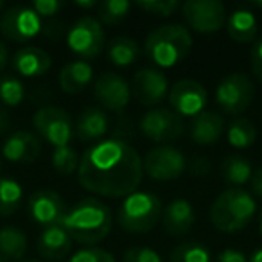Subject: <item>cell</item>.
<instances>
[{
  "mask_svg": "<svg viewBox=\"0 0 262 262\" xmlns=\"http://www.w3.org/2000/svg\"><path fill=\"white\" fill-rule=\"evenodd\" d=\"M144 178L142 157L124 140L110 139L83 153L77 180L84 190L104 198H127Z\"/></svg>",
  "mask_w": 262,
  "mask_h": 262,
  "instance_id": "6da1fadb",
  "label": "cell"
},
{
  "mask_svg": "<svg viewBox=\"0 0 262 262\" xmlns=\"http://www.w3.org/2000/svg\"><path fill=\"white\" fill-rule=\"evenodd\" d=\"M112 223V208L97 198H86L67 210L61 226L72 241L92 246L110 235Z\"/></svg>",
  "mask_w": 262,
  "mask_h": 262,
  "instance_id": "7a4b0ae2",
  "label": "cell"
},
{
  "mask_svg": "<svg viewBox=\"0 0 262 262\" xmlns=\"http://www.w3.org/2000/svg\"><path fill=\"white\" fill-rule=\"evenodd\" d=\"M192 34L180 24H167L151 31L144 41L146 56L162 69H171L182 63L192 49Z\"/></svg>",
  "mask_w": 262,
  "mask_h": 262,
  "instance_id": "3957f363",
  "label": "cell"
},
{
  "mask_svg": "<svg viewBox=\"0 0 262 262\" xmlns=\"http://www.w3.org/2000/svg\"><path fill=\"white\" fill-rule=\"evenodd\" d=\"M257 214V201L248 190L230 187L223 190L210 207V221L223 233H235L246 228Z\"/></svg>",
  "mask_w": 262,
  "mask_h": 262,
  "instance_id": "277c9868",
  "label": "cell"
},
{
  "mask_svg": "<svg viewBox=\"0 0 262 262\" xmlns=\"http://www.w3.org/2000/svg\"><path fill=\"white\" fill-rule=\"evenodd\" d=\"M162 219V201L157 194L137 190L124 198L117 212V223L127 233H147Z\"/></svg>",
  "mask_w": 262,
  "mask_h": 262,
  "instance_id": "5b68a950",
  "label": "cell"
},
{
  "mask_svg": "<svg viewBox=\"0 0 262 262\" xmlns=\"http://www.w3.org/2000/svg\"><path fill=\"white\" fill-rule=\"evenodd\" d=\"M255 84L244 72H232L219 81L215 88V102L228 115H239L246 112L253 102Z\"/></svg>",
  "mask_w": 262,
  "mask_h": 262,
  "instance_id": "8992f818",
  "label": "cell"
},
{
  "mask_svg": "<svg viewBox=\"0 0 262 262\" xmlns=\"http://www.w3.org/2000/svg\"><path fill=\"white\" fill-rule=\"evenodd\" d=\"M67 45L76 56L94 59L104 51V29L94 16L79 18L67 33Z\"/></svg>",
  "mask_w": 262,
  "mask_h": 262,
  "instance_id": "52a82bcc",
  "label": "cell"
},
{
  "mask_svg": "<svg viewBox=\"0 0 262 262\" xmlns=\"http://www.w3.org/2000/svg\"><path fill=\"white\" fill-rule=\"evenodd\" d=\"M34 129L47 140L52 147H65L74 137V124L70 115L58 106L40 108L33 117Z\"/></svg>",
  "mask_w": 262,
  "mask_h": 262,
  "instance_id": "ba28073f",
  "label": "cell"
},
{
  "mask_svg": "<svg viewBox=\"0 0 262 262\" xmlns=\"http://www.w3.org/2000/svg\"><path fill=\"white\" fill-rule=\"evenodd\" d=\"M182 13L190 29L200 34L217 33L226 22V9L219 0H187Z\"/></svg>",
  "mask_w": 262,
  "mask_h": 262,
  "instance_id": "9c48e42d",
  "label": "cell"
},
{
  "mask_svg": "<svg viewBox=\"0 0 262 262\" xmlns=\"http://www.w3.org/2000/svg\"><path fill=\"white\" fill-rule=\"evenodd\" d=\"M139 127L146 139L162 146L182 137L185 129L182 117L169 108H155L144 113Z\"/></svg>",
  "mask_w": 262,
  "mask_h": 262,
  "instance_id": "30bf717a",
  "label": "cell"
},
{
  "mask_svg": "<svg viewBox=\"0 0 262 262\" xmlns=\"http://www.w3.org/2000/svg\"><path fill=\"white\" fill-rule=\"evenodd\" d=\"M142 167L149 178L157 182H171L185 172L187 160L176 147L158 146L142 158Z\"/></svg>",
  "mask_w": 262,
  "mask_h": 262,
  "instance_id": "8fae6325",
  "label": "cell"
},
{
  "mask_svg": "<svg viewBox=\"0 0 262 262\" xmlns=\"http://www.w3.org/2000/svg\"><path fill=\"white\" fill-rule=\"evenodd\" d=\"M41 29H43L41 18L34 13L33 8H27V6L9 8L0 16V33L16 43L31 41L41 33Z\"/></svg>",
  "mask_w": 262,
  "mask_h": 262,
  "instance_id": "7c38bea8",
  "label": "cell"
},
{
  "mask_svg": "<svg viewBox=\"0 0 262 262\" xmlns=\"http://www.w3.org/2000/svg\"><path fill=\"white\" fill-rule=\"evenodd\" d=\"M169 102L180 117H196L205 112L208 101L207 88L194 79H180L169 88Z\"/></svg>",
  "mask_w": 262,
  "mask_h": 262,
  "instance_id": "4fadbf2b",
  "label": "cell"
},
{
  "mask_svg": "<svg viewBox=\"0 0 262 262\" xmlns=\"http://www.w3.org/2000/svg\"><path fill=\"white\" fill-rule=\"evenodd\" d=\"M169 94V81L158 69H140L131 81V95L144 106H158Z\"/></svg>",
  "mask_w": 262,
  "mask_h": 262,
  "instance_id": "5bb4252c",
  "label": "cell"
},
{
  "mask_svg": "<svg viewBox=\"0 0 262 262\" xmlns=\"http://www.w3.org/2000/svg\"><path fill=\"white\" fill-rule=\"evenodd\" d=\"M94 95L102 108L110 112H122L131 101V86L119 74L104 72L95 81Z\"/></svg>",
  "mask_w": 262,
  "mask_h": 262,
  "instance_id": "9a60e30c",
  "label": "cell"
},
{
  "mask_svg": "<svg viewBox=\"0 0 262 262\" xmlns=\"http://www.w3.org/2000/svg\"><path fill=\"white\" fill-rule=\"evenodd\" d=\"M27 208L31 217L43 226L61 225L67 214L65 200L54 190H38L31 194L27 200Z\"/></svg>",
  "mask_w": 262,
  "mask_h": 262,
  "instance_id": "2e32d148",
  "label": "cell"
},
{
  "mask_svg": "<svg viewBox=\"0 0 262 262\" xmlns=\"http://www.w3.org/2000/svg\"><path fill=\"white\" fill-rule=\"evenodd\" d=\"M41 153V142L34 133L26 129L15 131L2 146V157L13 164H33Z\"/></svg>",
  "mask_w": 262,
  "mask_h": 262,
  "instance_id": "e0dca14e",
  "label": "cell"
},
{
  "mask_svg": "<svg viewBox=\"0 0 262 262\" xmlns=\"http://www.w3.org/2000/svg\"><path fill=\"white\" fill-rule=\"evenodd\" d=\"M189 133L198 146H214L225 133V119L221 113L205 110L192 119Z\"/></svg>",
  "mask_w": 262,
  "mask_h": 262,
  "instance_id": "ac0fdd59",
  "label": "cell"
},
{
  "mask_svg": "<svg viewBox=\"0 0 262 262\" xmlns=\"http://www.w3.org/2000/svg\"><path fill=\"white\" fill-rule=\"evenodd\" d=\"M162 221H164V228L169 235L180 237V235H185L194 226V223H196V212H194V207L185 198H176V200H172L164 208Z\"/></svg>",
  "mask_w": 262,
  "mask_h": 262,
  "instance_id": "d6986e66",
  "label": "cell"
},
{
  "mask_svg": "<svg viewBox=\"0 0 262 262\" xmlns=\"http://www.w3.org/2000/svg\"><path fill=\"white\" fill-rule=\"evenodd\" d=\"M72 250V239L61 225L45 226L38 237V253L45 260H63Z\"/></svg>",
  "mask_w": 262,
  "mask_h": 262,
  "instance_id": "ffe728a7",
  "label": "cell"
},
{
  "mask_svg": "<svg viewBox=\"0 0 262 262\" xmlns=\"http://www.w3.org/2000/svg\"><path fill=\"white\" fill-rule=\"evenodd\" d=\"M52 59L43 49L40 47H24L13 56V69L24 77H38L51 70Z\"/></svg>",
  "mask_w": 262,
  "mask_h": 262,
  "instance_id": "44dd1931",
  "label": "cell"
},
{
  "mask_svg": "<svg viewBox=\"0 0 262 262\" xmlns=\"http://www.w3.org/2000/svg\"><path fill=\"white\" fill-rule=\"evenodd\" d=\"M92 79H94V67L84 59L67 63L58 74L59 88L70 95L81 94L83 90H86Z\"/></svg>",
  "mask_w": 262,
  "mask_h": 262,
  "instance_id": "7402d4cb",
  "label": "cell"
},
{
  "mask_svg": "<svg viewBox=\"0 0 262 262\" xmlns=\"http://www.w3.org/2000/svg\"><path fill=\"white\" fill-rule=\"evenodd\" d=\"M108 131V115L101 108H86L77 117L74 133L81 142H94L106 135Z\"/></svg>",
  "mask_w": 262,
  "mask_h": 262,
  "instance_id": "603a6c76",
  "label": "cell"
},
{
  "mask_svg": "<svg viewBox=\"0 0 262 262\" xmlns=\"http://www.w3.org/2000/svg\"><path fill=\"white\" fill-rule=\"evenodd\" d=\"M226 31L237 43H251L258 31L257 18L250 9H235L226 20Z\"/></svg>",
  "mask_w": 262,
  "mask_h": 262,
  "instance_id": "cb8c5ba5",
  "label": "cell"
},
{
  "mask_svg": "<svg viewBox=\"0 0 262 262\" xmlns=\"http://www.w3.org/2000/svg\"><path fill=\"white\" fill-rule=\"evenodd\" d=\"M27 251V235L18 226L0 228V262H20Z\"/></svg>",
  "mask_w": 262,
  "mask_h": 262,
  "instance_id": "d4e9b609",
  "label": "cell"
},
{
  "mask_svg": "<svg viewBox=\"0 0 262 262\" xmlns=\"http://www.w3.org/2000/svg\"><path fill=\"white\" fill-rule=\"evenodd\" d=\"M221 176L226 183L243 189V185L251 182L253 167L244 157L239 155H230L221 162Z\"/></svg>",
  "mask_w": 262,
  "mask_h": 262,
  "instance_id": "484cf974",
  "label": "cell"
},
{
  "mask_svg": "<svg viewBox=\"0 0 262 262\" xmlns=\"http://www.w3.org/2000/svg\"><path fill=\"white\" fill-rule=\"evenodd\" d=\"M106 52H108V59L115 67H129L139 59L140 49L133 38L119 36L110 41Z\"/></svg>",
  "mask_w": 262,
  "mask_h": 262,
  "instance_id": "4316f807",
  "label": "cell"
},
{
  "mask_svg": "<svg viewBox=\"0 0 262 262\" xmlns=\"http://www.w3.org/2000/svg\"><path fill=\"white\" fill-rule=\"evenodd\" d=\"M226 139L228 144L235 149H246L251 147L257 140V127L246 117H239L235 119L226 129Z\"/></svg>",
  "mask_w": 262,
  "mask_h": 262,
  "instance_id": "83f0119b",
  "label": "cell"
},
{
  "mask_svg": "<svg viewBox=\"0 0 262 262\" xmlns=\"http://www.w3.org/2000/svg\"><path fill=\"white\" fill-rule=\"evenodd\" d=\"M24 200V189L16 180L0 178V215L8 217L20 208Z\"/></svg>",
  "mask_w": 262,
  "mask_h": 262,
  "instance_id": "f1b7e54d",
  "label": "cell"
},
{
  "mask_svg": "<svg viewBox=\"0 0 262 262\" xmlns=\"http://www.w3.org/2000/svg\"><path fill=\"white\" fill-rule=\"evenodd\" d=\"M169 262H210V251L201 243H183L172 250Z\"/></svg>",
  "mask_w": 262,
  "mask_h": 262,
  "instance_id": "f546056e",
  "label": "cell"
},
{
  "mask_svg": "<svg viewBox=\"0 0 262 262\" xmlns=\"http://www.w3.org/2000/svg\"><path fill=\"white\" fill-rule=\"evenodd\" d=\"M51 160H52V167H54L59 174L69 176V174L77 172L81 157L76 153V149H72L70 146H65V147H54Z\"/></svg>",
  "mask_w": 262,
  "mask_h": 262,
  "instance_id": "4dcf8cb0",
  "label": "cell"
},
{
  "mask_svg": "<svg viewBox=\"0 0 262 262\" xmlns=\"http://www.w3.org/2000/svg\"><path fill=\"white\" fill-rule=\"evenodd\" d=\"M131 4L127 0H104L99 4V20L106 26H115L129 15Z\"/></svg>",
  "mask_w": 262,
  "mask_h": 262,
  "instance_id": "1f68e13d",
  "label": "cell"
},
{
  "mask_svg": "<svg viewBox=\"0 0 262 262\" xmlns=\"http://www.w3.org/2000/svg\"><path fill=\"white\" fill-rule=\"evenodd\" d=\"M26 97V88L20 79L13 76L0 77V101L6 106H18L22 104Z\"/></svg>",
  "mask_w": 262,
  "mask_h": 262,
  "instance_id": "d6a6232c",
  "label": "cell"
},
{
  "mask_svg": "<svg viewBox=\"0 0 262 262\" xmlns=\"http://www.w3.org/2000/svg\"><path fill=\"white\" fill-rule=\"evenodd\" d=\"M142 11L149 13V15L155 16H172L176 11H178L182 6H180L178 0H140L137 2Z\"/></svg>",
  "mask_w": 262,
  "mask_h": 262,
  "instance_id": "836d02e7",
  "label": "cell"
},
{
  "mask_svg": "<svg viewBox=\"0 0 262 262\" xmlns=\"http://www.w3.org/2000/svg\"><path fill=\"white\" fill-rule=\"evenodd\" d=\"M69 262H117L110 251L102 250V248H84L74 253L69 258Z\"/></svg>",
  "mask_w": 262,
  "mask_h": 262,
  "instance_id": "e575fe53",
  "label": "cell"
},
{
  "mask_svg": "<svg viewBox=\"0 0 262 262\" xmlns=\"http://www.w3.org/2000/svg\"><path fill=\"white\" fill-rule=\"evenodd\" d=\"M122 262H162L158 251L147 246H133L127 248L122 257Z\"/></svg>",
  "mask_w": 262,
  "mask_h": 262,
  "instance_id": "d590c367",
  "label": "cell"
},
{
  "mask_svg": "<svg viewBox=\"0 0 262 262\" xmlns=\"http://www.w3.org/2000/svg\"><path fill=\"white\" fill-rule=\"evenodd\" d=\"M31 8L34 9V13L40 18H51L63 8V4L59 0H34Z\"/></svg>",
  "mask_w": 262,
  "mask_h": 262,
  "instance_id": "8d00e7d4",
  "label": "cell"
},
{
  "mask_svg": "<svg viewBox=\"0 0 262 262\" xmlns=\"http://www.w3.org/2000/svg\"><path fill=\"white\" fill-rule=\"evenodd\" d=\"M250 63H251V72L262 83V40L253 43L250 52Z\"/></svg>",
  "mask_w": 262,
  "mask_h": 262,
  "instance_id": "74e56055",
  "label": "cell"
},
{
  "mask_svg": "<svg viewBox=\"0 0 262 262\" xmlns=\"http://www.w3.org/2000/svg\"><path fill=\"white\" fill-rule=\"evenodd\" d=\"M215 262H248V257L241 250L235 248H226V250L219 251Z\"/></svg>",
  "mask_w": 262,
  "mask_h": 262,
  "instance_id": "f35d334b",
  "label": "cell"
},
{
  "mask_svg": "<svg viewBox=\"0 0 262 262\" xmlns=\"http://www.w3.org/2000/svg\"><path fill=\"white\" fill-rule=\"evenodd\" d=\"M251 190H253L257 196L262 198V167L253 171V176H251Z\"/></svg>",
  "mask_w": 262,
  "mask_h": 262,
  "instance_id": "ab89813d",
  "label": "cell"
},
{
  "mask_svg": "<svg viewBox=\"0 0 262 262\" xmlns=\"http://www.w3.org/2000/svg\"><path fill=\"white\" fill-rule=\"evenodd\" d=\"M9 124H11V119H9L8 110L0 108V133H4V131H8Z\"/></svg>",
  "mask_w": 262,
  "mask_h": 262,
  "instance_id": "60d3db41",
  "label": "cell"
},
{
  "mask_svg": "<svg viewBox=\"0 0 262 262\" xmlns=\"http://www.w3.org/2000/svg\"><path fill=\"white\" fill-rule=\"evenodd\" d=\"M8 61H9L8 47H6V45L0 41V70H4V67L8 65Z\"/></svg>",
  "mask_w": 262,
  "mask_h": 262,
  "instance_id": "b9f144b4",
  "label": "cell"
},
{
  "mask_svg": "<svg viewBox=\"0 0 262 262\" xmlns=\"http://www.w3.org/2000/svg\"><path fill=\"white\" fill-rule=\"evenodd\" d=\"M74 6H76V8H81V9H92L97 6V2H95V0H84V2L83 0H76Z\"/></svg>",
  "mask_w": 262,
  "mask_h": 262,
  "instance_id": "7bdbcfd3",
  "label": "cell"
},
{
  "mask_svg": "<svg viewBox=\"0 0 262 262\" xmlns=\"http://www.w3.org/2000/svg\"><path fill=\"white\" fill-rule=\"evenodd\" d=\"M248 262H262V248H257V250L250 255Z\"/></svg>",
  "mask_w": 262,
  "mask_h": 262,
  "instance_id": "ee69618b",
  "label": "cell"
},
{
  "mask_svg": "<svg viewBox=\"0 0 262 262\" xmlns=\"http://www.w3.org/2000/svg\"><path fill=\"white\" fill-rule=\"evenodd\" d=\"M258 230H260V235H262V210H260V215H258Z\"/></svg>",
  "mask_w": 262,
  "mask_h": 262,
  "instance_id": "f6af8a7d",
  "label": "cell"
},
{
  "mask_svg": "<svg viewBox=\"0 0 262 262\" xmlns=\"http://www.w3.org/2000/svg\"><path fill=\"white\" fill-rule=\"evenodd\" d=\"M253 6H257V8L262 9V2H253Z\"/></svg>",
  "mask_w": 262,
  "mask_h": 262,
  "instance_id": "bcb514c9",
  "label": "cell"
},
{
  "mask_svg": "<svg viewBox=\"0 0 262 262\" xmlns=\"http://www.w3.org/2000/svg\"><path fill=\"white\" fill-rule=\"evenodd\" d=\"M22 262H40V260H22Z\"/></svg>",
  "mask_w": 262,
  "mask_h": 262,
  "instance_id": "7dc6e473",
  "label": "cell"
},
{
  "mask_svg": "<svg viewBox=\"0 0 262 262\" xmlns=\"http://www.w3.org/2000/svg\"><path fill=\"white\" fill-rule=\"evenodd\" d=\"M0 171H2V162H0Z\"/></svg>",
  "mask_w": 262,
  "mask_h": 262,
  "instance_id": "c3c4849f",
  "label": "cell"
},
{
  "mask_svg": "<svg viewBox=\"0 0 262 262\" xmlns=\"http://www.w3.org/2000/svg\"><path fill=\"white\" fill-rule=\"evenodd\" d=\"M0 9H2V2H0Z\"/></svg>",
  "mask_w": 262,
  "mask_h": 262,
  "instance_id": "681fc988",
  "label": "cell"
}]
</instances>
